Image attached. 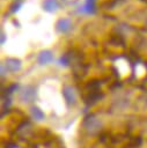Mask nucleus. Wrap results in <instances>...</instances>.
Returning <instances> with one entry per match:
<instances>
[{
	"label": "nucleus",
	"instance_id": "5",
	"mask_svg": "<svg viewBox=\"0 0 147 148\" xmlns=\"http://www.w3.org/2000/svg\"><path fill=\"white\" fill-rule=\"evenodd\" d=\"M71 27H72V23H71V20H68V18H61L57 23V29L61 32L68 31L71 29Z\"/></svg>",
	"mask_w": 147,
	"mask_h": 148
},
{
	"label": "nucleus",
	"instance_id": "3",
	"mask_svg": "<svg viewBox=\"0 0 147 148\" xmlns=\"http://www.w3.org/2000/svg\"><path fill=\"white\" fill-rule=\"evenodd\" d=\"M6 68L10 72H17L20 71L21 68V61L19 59H15V58H10V59H7L6 64H5Z\"/></svg>",
	"mask_w": 147,
	"mask_h": 148
},
{
	"label": "nucleus",
	"instance_id": "2",
	"mask_svg": "<svg viewBox=\"0 0 147 148\" xmlns=\"http://www.w3.org/2000/svg\"><path fill=\"white\" fill-rule=\"evenodd\" d=\"M35 98V89L32 87H25L21 92V99L23 102H32Z\"/></svg>",
	"mask_w": 147,
	"mask_h": 148
},
{
	"label": "nucleus",
	"instance_id": "6",
	"mask_svg": "<svg viewBox=\"0 0 147 148\" xmlns=\"http://www.w3.org/2000/svg\"><path fill=\"white\" fill-rule=\"evenodd\" d=\"M53 60V56L50 51H43L39 56H38V62L41 65H45V64H49Z\"/></svg>",
	"mask_w": 147,
	"mask_h": 148
},
{
	"label": "nucleus",
	"instance_id": "8",
	"mask_svg": "<svg viewBox=\"0 0 147 148\" xmlns=\"http://www.w3.org/2000/svg\"><path fill=\"white\" fill-rule=\"evenodd\" d=\"M31 114H32V117H34L36 120H43L44 117H45L44 112H43L39 108H36V106H34V108L31 109Z\"/></svg>",
	"mask_w": 147,
	"mask_h": 148
},
{
	"label": "nucleus",
	"instance_id": "7",
	"mask_svg": "<svg viewBox=\"0 0 147 148\" xmlns=\"http://www.w3.org/2000/svg\"><path fill=\"white\" fill-rule=\"evenodd\" d=\"M58 8L57 0H45L44 1V9L47 12H54Z\"/></svg>",
	"mask_w": 147,
	"mask_h": 148
},
{
	"label": "nucleus",
	"instance_id": "1",
	"mask_svg": "<svg viewBox=\"0 0 147 148\" xmlns=\"http://www.w3.org/2000/svg\"><path fill=\"white\" fill-rule=\"evenodd\" d=\"M83 125H84V128L87 130V132L90 134L97 133L100 131V127H101V123L95 116H88L84 119Z\"/></svg>",
	"mask_w": 147,
	"mask_h": 148
},
{
	"label": "nucleus",
	"instance_id": "4",
	"mask_svg": "<svg viewBox=\"0 0 147 148\" xmlns=\"http://www.w3.org/2000/svg\"><path fill=\"white\" fill-rule=\"evenodd\" d=\"M63 94H64V97L67 101V103H69V104H74L75 103V99H76L75 92L73 91V89L71 87H68V86L65 87L64 90H63Z\"/></svg>",
	"mask_w": 147,
	"mask_h": 148
}]
</instances>
